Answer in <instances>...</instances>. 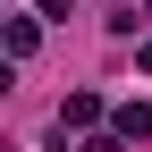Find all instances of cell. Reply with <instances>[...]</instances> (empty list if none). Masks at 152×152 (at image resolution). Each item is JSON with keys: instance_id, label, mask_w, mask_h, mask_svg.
I'll return each mask as SVG.
<instances>
[{"instance_id": "obj_1", "label": "cell", "mask_w": 152, "mask_h": 152, "mask_svg": "<svg viewBox=\"0 0 152 152\" xmlns=\"http://www.w3.org/2000/svg\"><path fill=\"white\" fill-rule=\"evenodd\" d=\"M68 127L93 135V127H102V93H68V102H59V144H68Z\"/></svg>"}, {"instance_id": "obj_2", "label": "cell", "mask_w": 152, "mask_h": 152, "mask_svg": "<svg viewBox=\"0 0 152 152\" xmlns=\"http://www.w3.org/2000/svg\"><path fill=\"white\" fill-rule=\"evenodd\" d=\"M110 135H118V144H144L152 135V102H118V110H110Z\"/></svg>"}, {"instance_id": "obj_3", "label": "cell", "mask_w": 152, "mask_h": 152, "mask_svg": "<svg viewBox=\"0 0 152 152\" xmlns=\"http://www.w3.org/2000/svg\"><path fill=\"white\" fill-rule=\"evenodd\" d=\"M34 42H42V34H34V17H0V51H9V59H26Z\"/></svg>"}, {"instance_id": "obj_4", "label": "cell", "mask_w": 152, "mask_h": 152, "mask_svg": "<svg viewBox=\"0 0 152 152\" xmlns=\"http://www.w3.org/2000/svg\"><path fill=\"white\" fill-rule=\"evenodd\" d=\"M76 152H127V144H118V135H102V127H93V135L76 144Z\"/></svg>"}, {"instance_id": "obj_5", "label": "cell", "mask_w": 152, "mask_h": 152, "mask_svg": "<svg viewBox=\"0 0 152 152\" xmlns=\"http://www.w3.org/2000/svg\"><path fill=\"white\" fill-rule=\"evenodd\" d=\"M34 9H42V17H76V0H34Z\"/></svg>"}, {"instance_id": "obj_6", "label": "cell", "mask_w": 152, "mask_h": 152, "mask_svg": "<svg viewBox=\"0 0 152 152\" xmlns=\"http://www.w3.org/2000/svg\"><path fill=\"white\" fill-rule=\"evenodd\" d=\"M0 93H9V59H0Z\"/></svg>"}, {"instance_id": "obj_7", "label": "cell", "mask_w": 152, "mask_h": 152, "mask_svg": "<svg viewBox=\"0 0 152 152\" xmlns=\"http://www.w3.org/2000/svg\"><path fill=\"white\" fill-rule=\"evenodd\" d=\"M144 76H152V42H144Z\"/></svg>"}, {"instance_id": "obj_8", "label": "cell", "mask_w": 152, "mask_h": 152, "mask_svg": "<svg viewBox=\"0 0 152 152\" xmlns=\"http://www.w3.org/2000/svg\"><path fill=\"white\" fill-rule=\"evenodd\" d=\"M144 26H152V0H144Z\"/></svg>"}]
</instances>
